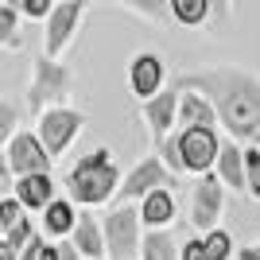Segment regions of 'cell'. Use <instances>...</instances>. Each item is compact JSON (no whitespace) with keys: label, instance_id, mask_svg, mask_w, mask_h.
Returning a JSON list of instances; mask_svg holds the SVG:
<instances>
[{"label":"cell","instance_id":"obj_10","mask_svg":"<svg viewBox=\"0 0 260 260\" xmlns=\"http://www.w3.org/2000/svg\"><path fill=\"white\" fill-rule=\"evenodd\" d=\"M179 152H183L186 175H202L217 171V155H221V136L217 128H179Z\"/></svg>","mask_w":260,"mask_h":260},{"label":"cell","instance_id":"obj_23","mask_svg":"<svg viewBox=\"0 0 260 260\" xmlns=\"http://www.w3.org/2000/svg\"><path fill=\"white\" fill-rule=\"evenodd\" d=\"M27 217H31V214H27V206H23L20 198H16V194H4V198H0V237L12 233L16 225H23Z\"/></svg>","mask_w":260,"mask_h":260},{"label":"cell","instance_id":"obj_11","mask_svg":"<svg viewBox=\"0 0 260 260\" xmlns=\"http://www.w3.org/2000/svg\"><path fill=\"white\" fill-rule=\"evenodd\" d=\"M128 89H132V98L140 101H152L159 98L163 89H167V62H163V54L155 51H140L136 58L128 62Z\"/></svg>","mask_w":260,"mask_h":260},{"label":"cell","instance_id":"obj_32","mask_svg":"<svg viewBox=\"0 0 260 260\" xmlns=\"http://www.w3.org/2000/svg\"><path fill=\"white\" fill-rule=\"evenodd\" d=\"M256 249H260V245H256Z\"/></svg>","mask_w":260,"mask_h":260},{"label":"cell","instance_id":"obj_28","mask_svg":"<svg viewBox=\"0 0 260 260\" xmlns=\"http://www.w3.org/2000/svg\"><path fill=\"white\" fill-rule=\"evenodd\" d=\"M16 105L12 101H0V144H8L12 136H16Z\"/></svg>","mask_w":260,"mask_h":260},{"label":"cell","instance_id":"obj_13","mask_svg":"<svg viewBox=\"0 0 260 260\" xmlns=\"http://www.w3.org/2000/svg\"><path fill=\"white\" fill-rule=\"evenodd\" d=\"M183 93V105H179V128H217L221 124V113L217 105L198 93V89H179Z\"/></svg>","mask_w":260,"mask_h":260},{"label":"cell","instance_id":"obj_6","mask_svg":"<svg viewBox=\"0 0 260 260\" xmlns=\"http://www.w3.org/2000/svg\"><path fill=\"white\" fill-rule=\"evenodd\" d=\"M179 186V175L167 171V163L159 159L155 152H148L144 159H136L124 171V183H120V206L128 202V206H140L148 194H155V190H175Z\"/></svg>","mask_w":260,"mask_h":260},{"label":"cell","instance_id":"obj_2","mask_svg":"<svg viewBox=\"0 0 260 260\" xmlns=\"http://www.w3.org/2000/svg\"><path fill=\"white\" fill-rule=\"evenodd\" d=\"M120 183H124V175L113 163V152L109 148H93L66 171V198L82 210H98L109 198L120 194Z\"/></svg>","mask_w":260,"mask_h":260},{"label":"cell","instance_id":"obj_31","mask_svg":"<svg viewBox=\"0 0 260 260\" xmlns=\"http://www.w3.org/2000/svg\"><path fill=\"white\" fill-rule=\"evenodd\" d=\"M0 4H8V8H20L23 0H0Z\"/></svg>","mask_w":260,"mask_h":260},{"label":"cell","instance_id":"obj_29","mask_svg":"<svg viewBox=\"0 0 260 260\" xmlns=\"http://www.w3.org/2000/svg\"><path fill=\"white\" fill-rule=\"evenodd\" d=\"M183 260H210L206 241H202V237H186L183 241Z\"/></svg>","mask_w":260,"mask_h":260},{"label":"cell","instance_id":"obj_8","mask_svg":"<svg viewBox=\"0 0 260 260\" xmlns=\"http://www.w3.org/2000/svg\"><path fill=\"white\" fill-rule=\"evenodd\" d=\"M86 8H89V0H58V4H54L51 20L43 23V54L47 58H58V62H62V54L74 43L78 23H82Z\"/></svg>","mask_w":260,"mask_h":260},{"label":"cell","instance_id":"obj_9","mask_svg":"<svg viewBox=\"0 0 260 260\" xmlns=\"http://www.w3.org/2000/svg\"><path fill=\"white\" fill-rule=\"evenodd\" d=\"M221 217H225V183L217 179V171H210L190 186V225L198 233H210L221 229Z\"/></svg>","mask_w":260,"mask_h":260},{"label":"cell","instance_id":"obj_33","mask_svg":"<svg viewBox=\"0 0 260 260\" xmlns=\"http://www.w3.org/2000/svg\"><path fill=\"white\" fill-rule=\"evenodd\" d=\"M256 252H260V249H256Z\"/></svg>","mask_w":260,"mask_h":260},{"label":"cell","instance_id":"obj_15","mask_svg":"<svg viewBox=\"0 0 260 260\" xmlns=\"http://www.w3.org/2000/svg\"><path fill=\"white\" fill-rule=\"evenodd\" d=\"M70 241H74V249L82 252L86 260H109L105 225L93 217V210H82V217H78V225H74V233H70Z\"/></svg>","mask_w":260,"mask_h":260},{"label":"cell","instance_id":"obj_27","mask_svg":"<svg viewBox=\"0 0 260 260\" xmlns=\"http://www.w3.org/2000/svg\"><path fill=\"white\" fill-rule=\"evenodd\" d=\"M54 4H58V0H23L20 4V12H23V20H51V12H54Z\"/></svg>","mask_w":260,"mask_h":260},{"label":"cell","instance_id":"obj_22","mask_svg":"<svg viewBox=\"0 0 260 260\" xmlns=\"http://www.w3.org/2000/svg\"><path fill=\"white\" fill-rule=\"evenodd\" d=\"M20 8H8V4H0V43L4 51H20L23 39H20Z\"/></svg>","mask_w":260,"mask_h":260},{"label":"cell","instance_id":"obj_18","mask_svg":"<svg viewBox=\"0 0 260 260\" xmlns=\"http://www.w3.org/2000/svg\"><path fill=\"white\" fill-rule=\"evenodd\" d=\"M175 214H179V206H175V190H155V194H148L140 202V217L148 229H167L175 221Z\"/></svg>","mask_w":260,"mask_h":260},{"label":"cell","instance_id":"obj_4","mask_svg":"<svg viewBox=\"0 0 260 260\" xmlns=\"http://www.w3.org/2000/svg\"><path fill=\"white\" fill-rule=\"evenodd\" d=\"M51 167H54V159L43 148V140H39L35 128H20L8 144H4V163H0V171H4L8 194H12V183H16V179H23V175H51Z\"/></svg>","mask_w":260,"mask_h":260},{"label":"cell","instance_id":"obj_5","mask_svg":"<svg viewBox=\"0 0 260 260\" xmlns=\"http://www.w3.org/2000/svg\"><path fill=\"white\" fill-rule=\"evenodd\" d=\"M105 249H109V260H140V245H144V217H140V206H113L105 217Z\"/></svg>","mask_w":260,"mask_h":260},{"label":"cell","instance_id":"obj_21","mask_svg":"<svg viewBox=\"0 0 260 260\" xmlns=\"http://www.w3.org/2000/svg\"><path fill=\"white\" fill-rule=\"evenodd\" d=\"M117 4L128 8V12H136L140 20L155 23V27H163V23L171 20V0H117Z\"/></svg>","mask_w":260,"mask_h":260},{"label":"cell","instance_id":"obj_26","mask_svg":"<svg viewBox=\"0 0 260 260\" xmlns=\"http://www.w3.org/2000/svg\"><path fill=\"white\" fill-rule=\"evenodd\" d=\"M245 179H249V198L260 202V148L245 144Z\"/></svg>","mask_w":260,"mask_h":260},{"label":"cell","instance_id":"obj_3","mask_svg":"<svg viewBox=\"0 0 260 260\" xmlns=\"http://www.w3.org/2000/svg\"><path fill=\"white\" fill-rule=\"evenodd\" d=\"M70 89H74V70L66 62H58V58L35 54L31 78H27V109H31L35 117L47 113V109H54V105H66Z\"/></svg>","mask_w":260,"mask_h":260},{"label":"cell","instance_id":"obj_20","mask_svg":"<svg viewBox=\"0 0 260 260\" xmlns=\"http://www.w3.org/2000/svg\"><path fill=\"white\" fill-rule=\"evenodd\" d=\"M214 12V0H171V20L179 27H202Z\"/></svg>","mask_w":260,"mask_h":260},{"label":"cell","instance_id":"obj_30","mask_svg":"<svg viewBox=\"0 0 260 260\" xmlns=\"http://www.w3.org/2000/svg\"><path fill=\"white\" fill-rule=\"evenodd\" d=\"M0 260H20V249H12V245L0 241Z\"/></svg>","mask_w":260,"mask_h":260},{"label":"cell","instance_id":"obj_17","mask_svg":"<svg viewBox=\"0 0 260 260\" xmlns=\"http://www.w3.org/2000/svg\"><path fill=\"white\" fill-rule=\"evenodd\" d=\"M78 217H82V206H74L66 194H58L51 202V206L43 210V233L47 237H70L74 233V225H78Z\"/></svg>","mask_w":260,"mask_h":260},{"label":"cell","instance_id":"obj_12","mask_svg":"<svg viewBox=\"0 0 260 260\" xmlns=\"http://www.w3.org/2000/svg\"><path fill=\"white\" fill-rule=\"evenodd\" d=\"M179 105H183V93H179L175 86H167L159 98H152V101H144V105H140V117H144V124H148L152 148L175 132V124H179Z\"/></svg>","mask_w":260,"mask_h":260},{"label":"cell","instance_id":"obj_24","mask_svg":"<svg viewBox=\"0 0 260 260\" xmlns=\"http://www.w3.org/2000/svg\"><path fill=\"white\" fill-rule=\"evenodd\" d=\"M202 241H206L210 260H237V245L229 237V229H210V233H202Z\"/></svg>","mask_w":260,"mask_h":260},{"label":"cell","instance_id":"obj_7","mask_svg":"<svg viewBox=\"0 0 260 260\" xmlns=\"http://www.w3.org/2000/svg\"><path fill=\"white\" fill-rule=\"evenodd\" d=\"M82 128H86V113L74 105H54L35 117V132H39L43 148L51 152V159H62L74 148V140L82 136Z\"/></svg>","mask_w":260,"mask_h":260},{"label":"cell","instance_id":"obj_25","mask_svg":"<svg viewBox=\"0 0 260 260\" xmlns=\"http://www.w3.org/2000/svg\"><path fill=\"white\" fill-rule=\"evenodd\" d=\"M152 152L159 155L163 163H167V171H171V175H186V167H183V152H179V132H171L167 140H159Z\"/></svg>","mask_w":260,"mask_h":260},{"label":"cell","instance_id":"obj_19","mask_svg":"<svg viewBox=\"0 0 260 260\" xmlns=\"http://www.w3.org/2000/svg\"><path fill=\"white\" fill-rule=\"evenodd\" d=\"M140 260H183V245L171 229H148L140 245Z\"/></svg>","mask_w":260,"mask_h":260},{"label":"cell","instance_id":"obj_14","mask_svg":"<svg viewBox=\"0 0 260 260\" xmlns=\"http://www.w3.org/2000/svg\"><path fill=\"white\" fill-rule=\"evenodd\" d=\"M217 179L225 183V190L249 198V179H245V148L233 136L221 140V155H217Z\"/></svg>","mask_w":260,"mask_h":260},{"label":"cell","instance_id":"obj_16","mask_svg":"<svg viewBox=\"0 0 260 260\" xmlns=\"http://www.w3.org/2000/svg\"><path fill=\"white\" fill-rule=\"evenodd\" d=\"M12 194L27 206V214H43L54 198H58L54 194V179L51 175H23V179L12 183Z\"/></svg>","mask_w":260,"mask_h":260},{"label":"cell","instance_id":"obj_1","mask_svg":"<svg viewBox=\"0 0 260 260\" xmlns=\"http://www.w3.org/2000/svg\"><path fill=\"white\" fill-rule=\"evenodd\" d=\"M171 86L206 93L221 113V128L233 140L260 148V74H252L245 66H233V62H217V66L183 70Z\"/></svg>","mask_w":260,"mask_h":260}]
</instances>
